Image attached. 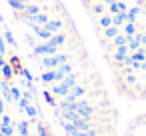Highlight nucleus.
Wrapping results in <instances>:
<instances>
[{
	"label": "nucleus",
	"instance_id": "f257e3e1",
	"mask_svg": "<svg viewBox=\"0 0 146 136\" xmlns=\"http://www.w3.org/2000/svg\"><path fill=\"white\" fill-rule=\"evenodd\" d=\"M10 64H12V72H14V74H22V72H24L22 62H20L18 56H10Z\"/></svg>",
	"mask_w": 146,
	"mask_h": 136
}]
</instances>
